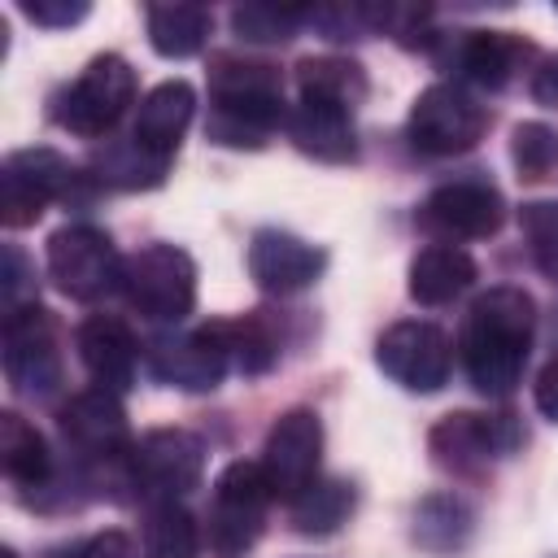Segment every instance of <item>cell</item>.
I'll return each mask as SVG.
<instances>
[{"instance_id":"cell-1","label":"cell","mask_w":558,"mask_h":558,"mask_svg":"<svg viewBox=\"0 0 558 558\" xmlns=\"http://www.w3.org/2000/svg\"><path fill=\"white\" fill-rule=\"evenodd\" d=\"M532 331H536V305L523 288L501 283V288H488L484 296H475L466 310L462 336H458L466 379L484 397L514 392V384L523 379V366H527Z\"/></svg>"},{"instance_id":"cell-2","label":"cell","mask_w":558,"mask_h":558,"mask_svg":"<svg viewBox=\"0 0 558 558\" xmlns=\"http://www.w3.org/2000/svg\"><path fill=\"white\" fill-rule=\"evenodd\" d=\"M288 118L283 74L262 57H209V118L205 135L222 148H262Z\"/></svg>"},{"instance_id":"cell-3","label":"cell","mask_w":558,"mask_h":558,"mask_svg":"<svg viewBox=\"0 0 558 558\" xmlns=\"http://www.w3.org/2000/svg\"><path fill=\"white\" fill-rule=\"evenodd\" d=\"M118 292L148 323H183L196 305V262L179 244H144L122 257Z\"/></svg>"},{"instance_id":"cell-4","label":"cell","mask_w":558,"mask_h":558,"mask_svg":"<svg viewBox=\"0 0 558 558\" xmlns=\"http://www.w3.org/2000/svg\"><path fill=\"white\" fill-rule=\"evenodd\" d=\"M135 105V70L118 52H100L83 65V74L52 100V118L61 131L78 140H100L109 135L122 113Z\"/></svg>"},{"instance_id":"cell-5","label":"cell","mask_w":558,"mask_h":558,"mask_svg":"<svg viewBox=\"0 0 558 558\" xmlns=\"http://www.w3.org/2000/svg\"><path fill=\"white\" fill-rule=\"evenodd\" d=\"M122 480L148 506L179 501L192 488H201V480H205V445H201V436H192L183 427L144 432L122 462Z\"/></svg>"},{"instance_id":"cell-6","label":"cell","mask_w":558,"mask_h":558,"mask_svg":"<svg viewBox=\"0 0 558 558\" xmlns=\"http://www.w3.org/2000/svg\"><path fill=\"white\" fill-rule=\"evenodd\" d=\"M275 493L262 471V462H227L222 475L214 480V501H209V549L218 558H244L262 532H266V510Z\"/></svg>"},{"instance_id":"cell-7","label":"cell","mask_w":558,"mask_h":558,"mask_svg":"<svg viewBox=\"0 0 558 558\" xmlns=\"http://www.w3.org/2000/svg\"><path fill=\"white\" fill-rule=\"evenodd\" d=\"M410 144L427 157L471 153L488 131V109L462 83H432L410 105Z\"/></svg>"},{"instance_id":"cell-8","label":"cell","mask_w":558,"mask_h":558,"mask_svg":"<svg viewBox=\"0 0 558 558\" xmlns=\"http://www.w3.org/2000/svg\"><path fill=\"white\" fill-rule=\"evenodd\" d=\"M523 445V432L514 423V414H475V410H458L445 414L432 432H427V449L432 462L449 475H484L488 462L514 453Z\"/></svg>"},{"instance_id":"cell-9","label":"cell","mask_w":558,"mask_h":558,"mask_svg":"<svg viewBox=\"0 0 558 558\" xmlns=\"http://www.w3.org/2000/svg\"><path fill=\"white\" fill-rule=\"evenodd\" d=\"M48 275L70 301H100L122 283V257L100 227L70 222L48 240Z\"/></svg>"},{"instance_id":"cell-10","label":"cell","mask_w":558,"mask_h":558,"mask_svg":"<svg viewBox=\"0 0 558 558\" xmlns=\"http://www.w3.org/2000/svg\"><path fill=\"white\" fill-rule=\"evenodd\" d=\"M4 379L22 397H48L61 384L57 323L39 301L4 314Z\"/></svg>"},{"instance_id":"cell-11","label":"cell","mask_w":558,"mask_h":558,"mask_svg":"<svg viewBox=\"0 0 558 558\" xmlns=\"http://www.w3.org/2000/svg\"><path fill=\"white\" fill-rule=\"evenodd\" d=\"M74 166L57 148H17L0 166V222L4 227H31L39 214L70 196L74 187Z\"/></svg>"},{"instance_id":"cell-12","label":"cell","mask_w":558,"mask_h":558,"mask_svg":"<svg viewBox=\"0 0 558 558\" xmlns=\"http://www.w3.org/2000/svg\"><path fill=\"white\" fill-rule=\"evenodd\" d=\"M375 366L405 392H436L449 379L453 349L436 323L401 318L375 340Z\"/></svg>"},{"instance_id":"cell-13","label":"cell","mask_w":558,"mask_h":558,"mask_svg":"<svg viewBox=\"0 0 558 558\" xmlns=\"http://www.w3.org/2000/svg\"><path fill=\"white\" fill-rule=\"evenodd\" d=\"M148 371L183 392H209L222 384L231 371V344H227V323H205L192 331L174 336H153L148 340Z\"/></svg>"},{"instance_id":"cell-14","label":"cell","mask_w":558,"mask_h":558,"mask_svg":"<svg viewBox=\"0 0 558 558\" xmlns=\"http://www.w3.org/2000/svg\"><path fill=\"white\" fill-rule=\"evenodd\" d=\"M257 462L270 480V493L292 506L318 480V466H323V423H318V414L305 410V405L283 410L270 423Z\"/></svg>"},{"instance_id":"cell-15","label":"cell","mask_w":558,"mask_h":558,"mask_svg":"<svg viewBox=\"0 0 558 558\" xmlns=\"http://www.w3.org/2000/svg\"><path fill=\"white\" fill-rule=\"evenodd\" d=\"M57 427L65 445L83 462H126L131 453V432H126V410L118 392L109 388H83L57 410Z\"/></svg>"},{"instance_id":"cell-16","label":"cell","mask_w":558,"mask_h":558,"mask_svg":"<svg viewBox=\"0 0 558 558\" xmlns=\"http://www.w3.org/2000/svg\"><path fill=\"white\" fill-rule=\"evenodd\" d=\"M418 218H423V227H432L445 240H484V235L501 231L506 201L488 179H449V183L432 187Z\"/></svg>"},{"instance_id":"cell-17","label":"cell","mask_w":558,"mask_h":558,"mask_svg":"<svg viewBox=\"0 0 558 558\" xmlns=\"http://www.w3.org/2000/svg\"><path fill=\"white\" fill-rule=\"evenodd\" d=\"M327 266V253L292 231H279V227H262L253 231L248 240V275L262 292L270 296H292V292H305Z\"/></svg>"},{"instance_id":"cell-18","label":"cell","mask_w":558,"mask_h":558,"mask_svg":"<svg viewBox=\"0 0 558 558\" xmlns=\"http://www.w3.org/2000/svg\"><path fill=\"white\" fill-rule=\"evenodd\" d=\"M74 344H78V362L87 366V375L96 379V388L126 392L135 384L140 344H135L131 327L118 314H92V318H83L78 331H74Z\"/></svg>"},{"instance_id":"cell-19","label":"cell","mask_w":558,"mask_h":558,"mask_svg":"<svg viewBox=\"0 0 558 558\" xmlns=\"http://www.w3.org/2000/svg\"><path fill=\"white\" fill-rule=\"evenodd\" d=\"M532 44L523 39V35H514V31H462L458 39H453V52H449V61H453V70L466 78V83H475V87H506L527 61H532Z\"/></svg>"},{"instance_id":"cell-20","label":"cell","mask_w":558,"mask_h":558,"mask_svg":"<svg viewBox=\"0 0 558 558\" xmlns=\"http://www.w3.org/2000/svg\"><path fill=\"white\" fill-rule=\"evenodd\" d=\"M192 118H196V92H192V83L166 78V83H157V87L135 105L131 140H135L140 148H148L153 157L170 161L174 148H179V140H183V131L192 126Z\"/></svg>"},{"instance_id":"cell-21","label":"cell","mask_w":558,"mask_h":558,"mask_svg":"<svg viewBox=\"0 0 558 558\" xmlns=\"http://www.w3.org/2000/svg\"><path fill=\"white\" fill-rule=\"evenodd\" d=\"M296 92H301V105H318L353 118L371 83H366V70L349 57H305L296 61Z\"/></svg>"},{"instance_id":"cell-22","label":"cell","mask_w":558,"mask_h":558,"mask_svg":"<svg viewBox=\"0 0 558 558\" xmlns=\"http://www.w3.org/2000/svg\"><path fill=\"white\" fill-rule=\"evenodd\" d=\"M475 257L462 244H427L410 262V296L418 305H449L475 283Z\"/></svg>"},{"instance_id":"cell-23","label":"cell","mask_w":558,"mask_h":558,"mask_svg":"<svg viewBox=\"0 0 558 558\" xmlns=\"http://www.w3.org/2000/svg\"><path fill=\"white\" fill-rule=\"evenodd\" d=\"M283 131L314 161H353L357 157V135H353L349 113L318 109V105H296V109H288Z\"/></svg>"},{"instance_id":"cell-24","label":"cell","mask_w":558,"mask_h":558,"mask_svg":"<svg viewBox=\"0 0 558 558\" xmlns=\"http://www.w3.org/2000/svg\"><path fill=\"white\" fill-rule=\"evenodd\" d=\"M0 466L13 484H26V488H44L52 475V453L44 432L13 410L0 414Z\"/></svg>"},{"instance_id":"cell-25","label":"cell","mask_w":558,"mask_h":558,"mask_svg":"<svg viewBox=\"0 0 558 558\" xmlns=\"http://www.w3.org/2000/svg\"><path fill=\"white\" fill-rule=\"evenodd\" d=\"M148 44L153 52L170 57V61H183V57H196L209 39V9L205 4H148Z\"/></svg>"},{"instance_id":"cell-26","label":"cell","mask_w":558,"mask_h":558,"mask_svg":"<svg viewBox=\"0 0 558 558\" xmlns=\"http://www.w3.org/2000/svg\"><path fill=\"white\" fill-rule=\"evenodd\" d=\"M92 179L105 187H122V192H140V187H157L170 170V161L153 157L148 148H140L131 135L126 140H105V148L92 153Z\"/></svg>"},{"instance_id":"cell-27","label":"cell","mask_w":558,"mask_h":558,"mask_svg":"<svg viewBox=\"0 0 558 558\" xmlns=\"http://www.w3.org/2000/svg\"><path fill=\"white\" fill-rule=\"evenodd\" d=\"M353 514V484L344 480H314L296 501H292V527L305 536H327Z\"/></svg>"},{"instance_id":"cell-28","label":"cell","mask_w":558,"mask_h":558,"mask_svg":"<svg viewBox=\"0 0 558 558\" xmlns=\"http://www.w3.org/2000/svg\"><path fill=\"white\" fill-rule=\"evenodd\" d=\"M201 527L179 501H157L144 514V558H196Z\"/></svg>"},{"instance_id":"cell-29","label":"cell","mask_w":558,"mask_h":558,"mask_svg":"<svg viewBox=\"0 0 558 558\" xmlns=\"http://www.w3.org/2000/svg\"><path fill=\"white\" fill-rule=\"evenodd\" d=\"M471 536V510L458 501V497H427L418 510H414V541L432 554H453L462 549Z\"/></svg>"},{"instance_id":"cell-30","label":"cell","mask_w":558,"mask_h":558,"mask_svg":"<svg viewBox=\"0 0 558 558\" xmlns=\"http://www.w3.org/2000/svg\"><path fill=\"white\" fill-rule=\"evenodd\" d=\"M227 344H231V366L240 375H266L279 362V336L262 314H244L227 323Z\"/></svg>"},{"instance_id":"cell-31","label":"cell","mask_w":558,"mask_h":558,"mask_svg":"<svg viewBox=\"0 0 558 558\" xmlns=\"http://www.w3.org/2000/svg\"><path fill=\"white\" fill-rule=\"evenodd\" d=\"M310 22V9H288V4H235L231 9V31L248 44H283Z\"/></svg>"},{"instance_id":"cell-32","label":"cell","mask_w":558,"mask_h":558,"mask_svg":"<svg viewBox=\"0 0 558 558\" xmlns=\"http://www.w3.org/2000/svg\"><path fill=\"white\" fill-rule=\"evenodd\" d=\"M510 157L523 179H532V183L554 179L558 174V131L545 122H519L510 135Z\"/></svg>"},{"instance_id":"cell-33","label":"cell","mask_w":558,"mask_h":558,"mask_svg":"<svg viewBox=\"0 0 558 558\" xmlns=\"http://www.w3.org/2000/svg\"><path fill=\"white\" fill-rule=\"evenodd\" d=\"M519 227L536 270L558 283V201H527L519 209Z\"/></svg>"},{"instance_id":"cell-34","label":"cell","mask_w":558,"mask_h":558,"mask_svg":"<svg viewBox=\"0 0 558 558\" xmlns=\"http://www.w3.org/2000/svg\"><path fill=\"white\" fill-rule=\"evenodd\" d=\"M22 17H31L35 26H48V31H61V26H74L92 13L87 0H22L17 4Z\"/></svg>"},{"instance_id":"cell-35","label":"cell","mask_w":558,"mask_h":558,"mask_svg":"<svg viewBox=\"0 0 558 558\" xmlns=\"http://www.w3.org/2000/svg\"><path fill=\"white\" fill-rule=\"evenodd\" d=\"M78 558H140L135 554V541L126 536V532H100V536H92L83 549H78Z\"/></svg>"},{"instance_id":"cell-36","label":"cell","mask_w":558,"mask_h":558,"mask_svg":"<svg viewBox=\"0 0 558 558\" xmlns=\"http://www.w3.org/2000/svg\"><path fill=\"white\" fill-rule=\"evenodd\" d=\"M532 397H536V410H541L549 423H558V357H549V362L541 366Z\"/></svg>"},{"instance_id":"cell-37","label":"cell","mask_w":558,"mask_h":558,"mask_svg":"<svg viewBox=\"0 0 558 558\" xmlns=\"http://www.w3.org/2000/svg\"><path fill=\"white\" fill-rule=\"evenodd\" d=\"M0 279H4V314H9V310H17V292L26 283V257L17 244H4V275Z\"/></svg>"},{"instance_id":"cell-38","label":"cell","mask_w":558,"mask_h":558,"mask_svg":"<svg viewBox=\"0 0 558 558\" xmlns=\"http://www.w3.org/2000/svg\"><path fill=\"white\" fill-rule=\"evenodd\" d=\"M532 96L541 105H558V57H545L541 70L532 74Z\"/></svg>"},{"instance_id":"cell-39","label":"cell","mask_w":558,"mask_h":558,"mask_svg":"<svg viewBox=\"0 0 558 558\" xmlns=\"http://www.w3.org/2000/svg\"><path fill=\"white\" fill-rule=\"evenodd\" d=\"M4 558H17V554H13V549H4Z\"/></svg>"}]
</instances>
